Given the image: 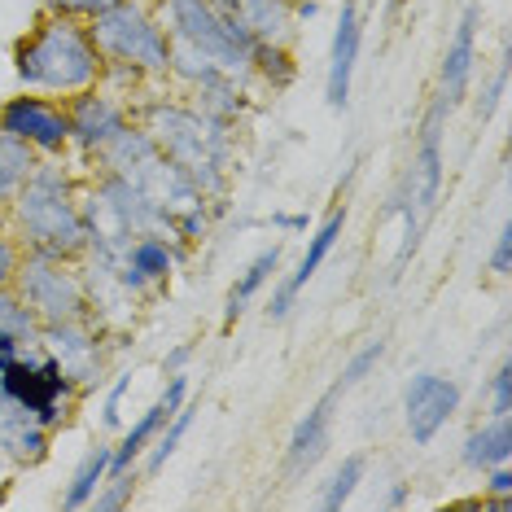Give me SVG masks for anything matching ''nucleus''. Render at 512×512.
<instances>
[{
	"mask_svg": "<svg viewBox=\"0 0 512 512\" xmlns=\"http://www.w3.org/2000/svg\"><path fill=\"white\" fill-rule=\"evenodd\" d=\"M141 469H114V473H106V482H101V491L92 495V504L88 508H97V512H119V508H127L136 499V486H141Z\"/></svg>",
	"mask_w": 512,
	"mask_h": 512,
	"instance_id": "7c9ffc66",
	"label": "nucleus"
},
{
	"mask_svg": "<svg viewBox=\"0 0 512 512\" xmlns=\"http://www.w3.org/2000/svg\"><path fill=\"white\" fill-rule=\"evenodd\" d=\"M482 499H512V464H495L482 473Z\"/></svg>",
	"mask_w": 512,
	"mask_h": 512,
	"instance_id": "e433bc0d",
	"label": "nucleus"
},
{
	"mask_svg": "<svg viewBox=\"0 0 512 512\" xmlns=\"http://www.w3.org/2000/svg\"><path fill=\"white\" fill-rule=\"evenodd\" d=\"M145 97L149 101L132 106V119L154 136V145L193 180V189L202 193L219 215L228 202V193H232L241 127L206 119L202 110L189 106V101L176 97V92H145Z\"/></svg>",
	"mask_w": 512,
	"mask_h": 512,
	"instance_id": "f257e3e1",
	"label": "nucleus"
},
{
	"mask_svg": "<svg viewBox=\"0 0 512 512\" xmlns=\"http://www.w3.org/2000/svg\"><path fill=\"white\" fill-rule=\"evenodd\" d=\"M114 0H44V14L71 18V22H92L97 14H106Z\"/></svg>",
	"mask_w": 512,
	"mask_h": 512,
	"instance_id": "473e14b6",
	"label": "nucleus"
},
{
	"mask_svg": "<svg viewBox=\"0 0 512 512\" xmlns=\"http://www.w3.org/2000/svg\"><path fill=\"white\" fill-rule=\"evenodd\" d=\"M36 162H40L36 149L0 132V215L9 211V202H14L18 189L27 184V176L36 171Z\"/></svg>",
	"mask_w": 512,
	"mask_h": 512,
	"instance_id": "393cba45",
	"label": "nucleus"
},
{
	"mask_svg": "<svg viewBox=\"0 0 512 512\" xmlns=\"http://www.w3.org/2000/svg\"><path fill=\"white\" fill-rule=\"evenodd\" d=\"M88 36L97 44L106 71L136 75L145 84H167L171 36L162 31L149 0H114L106 14L88 22Z\"/></svg>",
	"mask_w": 512,
	"mask_h": 512,
	"instance_id": "20e7f679",
	"label": "nucleus"
},
{
	"mask_svg": "<svg viewBox=\"0 0 512 512\" xmlns=\"http://www.w3.org/2000/svg\"><path fill=\"white\" fill-rule=\"evenodd\" d=\"M281 254H285V246L276 241V246H267V250H259L254 259L241 267V276L232 281V289H228V298H224V333H232L237 329V320L246 316V307L254 298L263 294V285L276 276V267H281Z\"/></svg>",
	"mask_w": 512,
	"mask_h": 512,
	"instance_id": "5701e85b",
	"label": "nucleus"
},
{
	"mask_svg": "<svg viewBox=\"0 0 512 512\" xmlns=\"http://www.w3.org/2000/svg\"><path fill=\"white\" fill-rule=\"evenodd\" d=\"M464 469L486 473L495 464H512V416H482L460 447Z\"/></svg>",
	"mask_w": 512,
	"mask_h": 512,
	"instance_id": "4be33fe9",
	"label": "nucleus"
},
{
	"mask_svg": "<svg viewBox=\"0 0 512 512\" xmlns=\"http://www.w3.org/2000/svg\"><path fill=\"white\" fill-rule=\"evenodd\" d=\"M337 403H342V390L329 386L316 403L307 407V412L298 416L294 434H289V442H285V477H307L324 456H329Z\"/></svg>",
	"mask_w": 512,
	"mask_h": 512,
	"instance_id": "f3484780",
	"label": "nucleus"
},
{
	"mask_svg": "<svg viewBox=\"0 0 512 512\" xmlns=\"http://www.w3.org/2000/svg\"><path fill=\"white\" fill-rule=\"evenodd\" d=\"M14 75L27 92L66 101L84 88H97L106 62L88 36V22L40 14L36 27L14 44Z\"/></svg>",
	"mask_w": 512,
	"mask_h": 512,
	"instance_id": "7ed1b4c3",
	"label": "nucleus"
},
{
	"mask_svg": "<svg viewBox=\"0 0 512 512\" xmlns=\"http://www.w3.org/2000/svg\"><path fill=\"white\" fill-rule=\"evenodd\" d=\"M386 504H390V508H403V504H407V486H403V482H394V486H390Z\"/></svg>",
	"mask_w": 512,
	"mask_h": 512,
	"instance_id": "79ce46f5",
	"label": "nucleus"
},
{
	"mask_svg": "<svg viewBox=\"0 0 512 512\" xmlns=\"http://www.w3.org/2000/svg\"><path fill=\"white\" fill-rule=\"evenodd\" d=\"M477 31H482V5H464V14L451 31L447 49H442V66H438V92L434 97L456 114L469 97V84H473V71H477Z\"/></svg>",
	"mask_w": 512,
	"mask_h": 512,
	"instance_id": "2eb2a0df",
	"label": "nucleus"
},
{
	"mask_svg": "<svg viewBox=\"0 0 512 512\" xmlns=\"http://www.w3.org/2000/svg\"><path fill=\"white\" fill-rule=\"evenodd\" d=\"M193 421H197V407H193V403H184L180 412H176V416H171L167 425L158 429V438L149 442V447H145V456H141V460H145V469H141L145 477H158L162 469H167V460L176 456V451H180V442L189 438Z\"/></svg>",
	"mask_w": 512,
	"mask_h": 512,
	"instance_id": "bb28decb",
	"label": "nucleus"
},
{
	"mask_svg": "<svg viewBox=\"0 0 512 512\" xmlns=\"http://www.w3.org/2000/svg\"><path fill=\"white\" fill-rule=\"evenodd\" d=\"M22 250L53 259H84V215H79V180L66 158H40L9 211L0 215Z\"/></svg>",
	"mask_w": 512,
	"mask_h": 512,
	"instance_id": "f03ea898",
	"label": "nucleus"
},
{
	"mask_svg": "<svg viewBox=\"0 0 512 512\" xmlns=\"http://www.w3.org/2000/svg\"><path fill=\"white\" fill-rule=\"evenodd\" d=\"M0 132L14 141L31 145L40 158H66L71 154V123H66V101L44 97V92H27L9 97L0 106Z\"/></svg>",
	"mask_w": 512,
	"mask_h": 512,
	"instance_id": "1a4fd4ad",
	"label": "nucleus"
},
{
	"mask_svg": "<svg viewBox=\"0 0 512 512\" xmlns=\"http://www.w3.org/2000/svg\"><path fill=\"white\" fill-rule=\"evenodd\" d=\"M197 346L193 342H180V346H171L167 355H162V377H171V372H184V364L193 359Z\"/></svg>",
	"mask_w": 512,
	"mask_h": 512,
	"instance_id": "58836bf2",
	"label": "nucleus"
},
{
	"mask_svg": "<svg viewBox=\"0 0 512 512\" xmlns=\"http://www.w3.org/2000/svg\"><path fill=\"white\" fill-rule=\"evenodd\" d=\"M504 88H508V62H499L495 79L486 84L482 97H477V123H491V119H495V110L504 106Z\"/></svg>",
	"mask_w": 512,
	"mask_h": 512,
	"instance_id": "f704fd0d",
	"label": "nucleus"
},
{
	"mask_svg": "<svg viewBox=\"0 0 512 512\" xmlns=\"http://www.w3.org/2000/svg\"><path fill=\"white\" fill-rule=\"evenodd\" d=\"M381 359H386V337H372V342H364V346H359V351H355V355L342 364V372H337V381H333V386L342 390V394H351L355 386H364V381L372 377V372H377Z\"/></svg>",
	"mask_w": 512,
	"mask_h": 512,
	"instance_id": "c756f323",
	"label": "nucleus"
},
{
	"mask_svg": "<svg viewBox=\"0 0 512 512\" xmlns=\"http://www.w3.org/2000/svg\"><path fill=\"white\" fill-rule=\"evenodd\" d=\"M149 5H154V14L162 22V31L171 36V44H189V49H197L202 57H211L219 71L250 84V57H254V44L259 40H254L237 18H228L211 0H149Z\"/></svg>",
	"mask_w": 512,
	"mask_h": 512,
	"instance_id": "39448f33",
	"label": "nucleus"
},
{
	"mask_svg": "<svg viewBox=\"0 0 512 512\" xmlns=\"http://www.w3.org/2000/svg\"><path fill=\"white\" fill-rule=\"evenodd\" d=\"M22 351H27V346H22V337H14V333H0V372L14 364V359H18Z\"/></svg>",
	"mask_w": 512,
	"mask_h": 512,
	"instance_id": "ea45409f",
	"label": "nucleus"
},
{
	"mask_svg": "<svg viewBox=\"0 0 512 512\" xmlns=\"http://www.w3.org/2000/svg\"><path fill=\"white\" fill-rule=\"evenodd\" d=\"M189 106H197L206 114V119L215 123H228V127H241L250 119L254 110V97H250V84L228 71H215L211 79H202V84H193L189 92H180Z\"/></svg>",
	"mask_w": 512,
	"mask_h": 512,
	"instance_id": "6ab92c4d",
	"label": "nucleus"
},
{
	"mask_svg": "<svg viewBox=\"0 0 512 512\" xmlns=\"http://www.w3.org/2000/svg\"><path fill=\"white\" fill-rule=\"evenodd\" d=\"M127 390H132V372H119V377H114V386L106 390V403H101V425H106V429H119Z\"/></svg>",
	"mask_w": 512,
	"mask_h": 512,
	"instance_id": "72a5a7b5",
	"label": "nucleus"
},
{
	"mask_svg": "<svg viewBox=\"0 0 512 512\" xmlns=\"http://www.w3.org/2000/svg\"><path fill=\"white\" fill-rule=\"evenodd\" d=\"M447 119L451 110L434 97L421 119V132H416V149H412V162L403 171V193H407V206L429 224L434 215L438 197H442V180H447V162H442V132H447Z\"/></svg>",
	"mask_w": 512,
	"mask_h": 512,
	"instance_id": "9d476101",
	"label": "nucleus"
},
{
	"mask_svg": "<svg viewBox=\"0 0 512 512\" xmlns=\"http://www.w3.org/2000/svg\"><path fill=\"white\" fill-rule=\"evenodd\" d=\"M0 399H9L18 412H27L31 421H40L44 429L57 434L79 407V390L71 386V377L49 351L27 346L14 364L0 372Z\"/></svg>",
	"mask_w": 512,
	"mask_h": 512,
	"instance_id": "423d86ee",
	"label": "nucleus"
},
{
	"mask_svg": "<svg viewBox=\"0 0 512 512\" xmlns=\"http://www.w3.org/2000/svg\"><path fill=\"white\" fill-rule=\"evenodd\" d=\"M49 451H53V429H44L27 412H18L9 399H0V456L14 469H31V464L49 460Z\"/></svg>",
	"mask_w": 512,
	"mask_h": 512,
	"instance_id": "aec40b11",
	"label": "nucleus"
},
{
	"mask_svg": "<svg viewBox=\"0 0 512 512\" xmlns=\"http://www.w3.org/2000/svg\"><path fill=\"white\" fill-rule=\"evenodd\" d=\"M346 202H337L329 215L320 219V228L311 232V241H307V250H302V259H298V267L285 276L281 285L272 289V302H267V320H285L289 311L298 307V298H302V289H307L311 281H316V272L324 263H329V254H333V246L342 241V232H346Z\"/></svg>",
	"mask_w": 512,
	"mask_h": 512,
	"instance_id": "4468645a",
	"label": "nucleus"
},
{
	"mask_svg": "<svg viewBox=\"0 0 512 512\" xmlns=\"http://www.w3.org/2000/svg\"><path fill=\"white\" fill-rule=\"evenodd\" d=\"M40 351H49L62 372L71 377V386L84 394L106 377V359H110V333L101 329L92 316L79 320H57L40 324Z\"/></svg>",
	"mask_w": 512,
	"mask_h": 512,
	"instance_id": "6e6552de",
	"label": "nucleus"
},
{
	"mask_svg": "<svg viewBox=\"0 0 512 512\" xmlns=\"http://www.w3.org/2000/svg\"><path fill=\"white\" fill-rule=\"evenodd\" d=\"M18 259H22V246H18V237H14V232H9V224H5V219H0V285H14Z\"/></svg>",
	"mask_w": 512,
	"mask_h": 512,
	"instance_id": "c9c22d12",
	"label": "nucleus"
},
{
	"mask_svg": "<svg viewBox=\"0 0 512 512\" xmlns=\"http://www.w3.org/2000/svg\"><path fill=\"white\" fill-rule=\"evenodd\" d=\"M0 333L22 337V346H40V320L31 316L14 285H0Z\"/></svg>",
	"mask_w": 512,
	"mask_h": 512,
	"instance_id": "c85d7f7f",
	"label": "nucleus"
},
{
	"mask_svg": "<svg viewBox=\"0 0 512 512\" xmlns=\"http://www.w3.org/2000/svg\"><path fill=\"white\" fill-rule=\"evenodd\" d=\"M211 5L224 9L228 18H237L254 40H267V44H289L298 31L294 9L285 0H211Z\"/></svg>",
	"mask_w": 512,
	"mask_h": 512,
	"instance_id": "412c9836",
	"label": "nucleus"
},
{
	"mask_svg": "<svg viewBox=\"0 0 512 512\" xmlns=\"http://www.w3.org/2000/svg\"><path fill=\"white\" fill-rule=\"evenodd\" d=\"M106 473H110V442H97V447H92L88 456L75 464L71 482H66V491H62V508H66V512L88 508L92 495H97L101 482H106Z\"/></svg>",
	"mask_w": 512,
	"mask_h": 512,
	"instance_id": "b1692460",
	"label": "nucleus"
},
{
	"mask_svg": "<svg viewBox=\"0 0 512 512\" xmlns=\"http://www.w3.org/2000/svg\"><path fill=\"white\" fill-rule=\"evenodd\" d=\"M66 123H71V149L92 162L114 141V132H123L132 123V101L106 84L84 88L75 97H66Z\"/></svg>",
	"mask_w": 512,
	"mask_h": 512,
	"instance_id": "9b49d317",
	"label": "nucleus"
},
{
	"mask_svg": "<svg viewBox=\"0 0 512 512\" xmlns=\"http://www.w3.org/2000/svg\"><path fill=\"white\" fill-rule=\"evenodd\" d=\"M359 44H364V18H359V5L355 0H342V14H337L333 44H329V79H324V97H329L333 110H346V101H351Z\"/></svg>",
	"mask_w": 512,
	"mask_h": 512,
	"instance_id": "a211bd4d",
	"label": "nucleus"
},
{
	"mask_svg": "<svg viewBox=\"0 0 512 512\" xmlns=\"http://www.w3.org/2000/svg\"><path fill=\"white\" fill-rule=\"evenodd\" d=\"M486 416H512V364L508 359L486 381Z\"/></svg>",
	"mask_w": 512,
	"mask_h": 512,
	"instance_id": "2f4dec72",
	"label": "nucleus"
},
{
	"mask_svg": "<svg viewBox=\"0 0 512 512\" xmlns=\"http://www.w3.org/2000/svg\"><path fill=\"white\" fill-rule=\"evenodd\" d=\"M184 403H189V372H171V377H167V386H162L158 399L149 403L145 412H141L132 425L123 429V438H119V442H110V473H114V469H132V464L145 456V447H149V442L158 438V429L167 425V421L180 412Z\"/></svg>",
	"mask_w": 512,
	"mask_h": 512,
	"instance_id": "dca6fc26",
	"label": "nucleus"
},
{
	"mask_svg": "<svg viewBox=\"0 0 512 512\" xmlns=\"http://www.w3.org/2000/svg\"><path fill=\"white\" fill-rule=\"evenodd\" d=\"M364 477H368V456H359V451L342 456V464H337L333 477L324 482V491H320V508L324 512H342L355 499V491H359V482H364Z\"/></svg>",
	"mask_w": 512,
	"mask_h": 512,
	"instance_id": "cd10ccee",
	"label": "nucleus"
},
{
	"mask_svg": "<svg viewBox=\"0 0 512 512\" xmlns=\"http://www.w3.org/2000/svg\"><path fill=\"white\" fill-rule=\"evenodd\" d=\"M180 241L162 237V232H145V237H132V246L123 250L119 259V281L123 289L132 294L136 302L149 298V294H162V289L171 285V276H176V267L184 259Z\"/></svg>",
	"mask_w": 512,
	"mask_h": 512,
	"instance_id": "ddd939ff",
	"label": "nucleus"
},
{
	"mask_svg": "<svg viewBox=\"0 0 512 512\" xmlns=\"http://www.w3.org/2000/svg\"><path fill=\"white\" fill-rule=\"evenodd\" d=\"M14 289L40 324L88 316V285H84V272H79V259H53V254L22 250Z\"/></svg>",
	"mask_w": 512,
	"mask_h": 512,
	"instance_id": "0eeeda50",
	"label": "nucleus"
},
{
	"mask_svg": "<svg viewBox=\"0 0 512 512\" xmlns=\"http://www.w3.org/2000/svg\"><path fill=\"white\" fill-rule=\"evenodd\" d=\"M311 219L307 215H272V228H281V232H307Z\"/></svg>",
	"mask_w": 512,
	"mask_h": 512,
	"instance_id": "a19ab883",
	"label": "nucleus"
},
{
	"mask_svg": "<svg viewBox=\"0 0 512 512\" xmlns=\"http://www.w3.org/2000/svg\"><path fill=\"white\" fill-rule=\"evenodd\" d=\"M464 390L447 372H416L403 386V425L412 447H434V438L456 421Z\"/></svg>",
	"mask_w": 512,
	"mask_h": 512,
	"instance_id": "f8f14e48",
	"label": "nucleus"
},
{
	"mask_svg": "<svg viewBox=\"0 0 512 512\" xmlns=\"http://www.w3.org/2000/svg\"><path fill=\"white\" fill-rule=\"evenodd\" d=\"M294 79H298V62H294V53H289V44H267V40L254 44L250 84H263V88H272V92H285Z\"/></svg>",
	"mask_w": 512,
	"mask_h": 512,
	"instance_id": "a878e982",
	"label": "nucleus"
},
{
	"mask_svg": "<svg viewBox=\"0 0 512 512\" xmlns=\"http://www.w3.org/2000/svg\"><path fill=\"white\" fill-rule=\"evenodd\" d=\"M491 272L495 276H508L512 272V228L508 224L499 228V237H495V246H491Z\"/></svg>",
	"mask_w": 512,
	"mask_h": 512,
	"instance_id": "4c0bfd02",
	"label": "nucleus"
}]
</instances>
